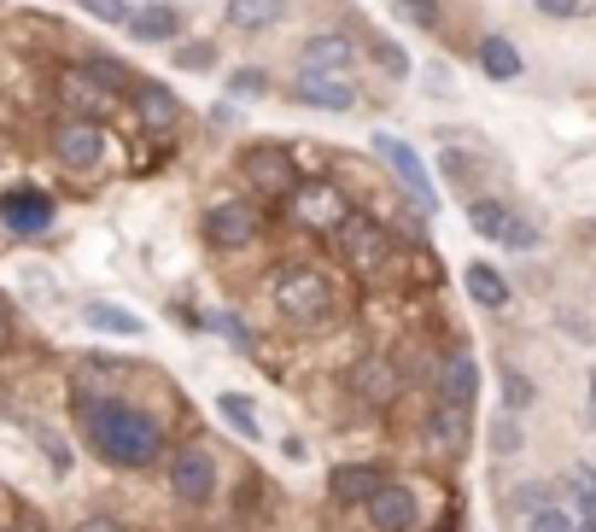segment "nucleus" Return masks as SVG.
<instances>
[{
    "mask_svg": "<svg viewBox=\"0 0 596 532\" xmlns=\"http://www.w3.org/2000/svg\"><path fill=\"white\" fill-rule=\"evenodd\" d=\"M468 229H474V234H485V240H498V246H503V229H509V211H503L498 199H474V205H468Z\"/></svg>",
    "mask_w": 596,
    "mask_h": 532,
    "instance_id": "obj_24",
    "label": "nucleus"
},
{
    "mask_svg": "<svg viewBox=\"0 0 596 532\" xmlns=\"http://www.w3.org/2000/svg\"><path fill=\"white\" fill-rule=\"evenodd\" d=\"M170 486H176V498L205 503L217 491V462L205 457V450H181V457L170 462Z\"/></svg>",
    "mask_w": 596,
    "mask_h": 532,
    "instance_id": "obj_10",
    "label": "nucleus"
},
{
    "mask_svg": "<svg viewBox=\"0 0 596 532\" xmlns=\"http://www.w3.org/2000/svg\"><path fill=\"white\" fill-rule=\"evenodd\" d=\"M334 234H339V252L357 275H380L386 258H393V234H386L375 217H345Z\"/></svg>",
    "mask_w": 596,
    "mask_h": 532,
    "instance_id": "obj_3",
    "label": "nucleus"
},
{
    "mask_svg": "<svg viewBox=\"0 0 596 532\" xmlns=\"http://www.w3.org/2000/svg\"><path fill=\"white\" fill-rule=\"evenodd\" d=\"M539 12H550V18H585L590 12V0H532Z\"/></svg>",
    "mask_w": 596,
    "mask_h": 532,
    "instance_id": "obj_31",
    "label": "nucleus"
},
{
    "mask_svg": "<svg viewBox=\"0 0 596 532\" xmlns=\"http://www.w3.org/2000/svg\"><path fill=\"white\" fill-rule=\"evenodd\" d=\"M234 94H263V71H234Z\"/></svg>",
    "mask_w": 596,
    "mask_h": 532,
    "instance_id": "obj_37",
    "label": "nucleus"
},
{
    "mask_svg": "<svg viewBox=\"0 0 596 532\" xmlns=\"http://www.w3.org/2000/svg\"><path fill=\"white\" fill-rule=\"evenodd\" d=\"M573 498H579V509H596V468H579V474H573Z\"/></svg>",
    "mask_w": 596,
    "mask_h": 532,
    "instance_id": "obj_35",
    "label": "nucleus"
},
{
    "mask_svg": "<svg viewBox=\"0 0 596 532\" xmlns=\"http://www.w3.org/2000/svg\"><path fill=\"white\" fill-rule=\"evenodd\" d=\"M503 246H515V252H532V246H539V229H532V222H521V217H509Z\"/></svg>",
    "mask_w": 596,
    "mask_h": 532,
    "instance_id": "obj_27",
    "label": "nucleus"
},
{
    "mask_svg": "<svg viewBox=\"0 0 596 532\" xmlns=\"http://www.w3.org/2000/svg\"><path fill=\"white\" fill-rule=\"evenodd\" d=\"M59 147V164H71V170H94L100 158H106V135H100V123H65V129L53 135Z\"/></svg>",
    "mask_w": 596,
    "mask_h": 532,
    "instance_id": "obj_9",
    "label": "nucleus"
},
{
    "mask_svg": "<svg viewBox=\"0 0 596 532\" xmlns=\"http://www.w3.org/2000/svg\"><path fill=\"white\" fill-rule=\"evenodd\" d=\"M76 7H88L100 24H123V18H129V12H123V0H76Z\"/></svg>",
    "mask_w": 596,
    "mask_h": 532,
    "instance_id": "obj_33",
    "label": "nucleus"
},
{
    "mask_svg": "<svg viewBox=\"0 0 596 532\" xmlns=\"http://www.w3.org/2000/svg\"><path fill=\"white\" fill-rule=\"evenodd\" d=\"M299 100L316 112H352L357 106V82L345 71H299Z\"/></svg>",
    "mask_w": 596,
    "mask_h": 532,
    "instance_id": "obj_5",
    "label": "nucleus"
},
{
    "mask_svg": "<svg viewBox=\"0 0 596 532\" xmlns=\"http://www.w3.org/2000/svg\"><path fill=\"white\" fill-rule=\"evenodd\" d=\"M474 393H480V368L468 352H450L445 357V380H439V398L457 404V409H474Z\"/></svg>",
    "mask_w": 596,
    "mask_h": 532,
    "instance_id": "obj_14",
    "label": "nucleus"
},
{
    "mask_svg": "<svg viewBox=\"0 0 596 532\" xmlns=\"http://www.w3.org/2000/svg\"><path fill=\"white\" fill-rule=\"evenodd\" d=\"M205 240L211 246H252L258 240V211L252 205H211L205 211Z\"/></svg>",
    "mask_w": 596,
    "mask_h": 532,
    "instance_id": "obj_8",
    "label": "nucleus"
},
{
    "mask_svg": "<svg viewBox=\"0 0 596 532\" xmlns=\"http://www.w3.org/2000/svg\"><path fill=\"white\" fill-rule=\"evenodd\" d=\"M375 153L393 164V176L409 188V199H416L421 211L433 217V211H439V194H433V176H427V164L416 158V147H409V140H398V135H375Z\"/></svg>",
    "mask_w": 596,
    "mask_h": 532,
    "instance_id": "obj_4",
    "label": "nucleus"
},
{
    "mask_svg": "<svg viewBox=\"0 0 596 532\" xmlns=\"http://www.w3.org/2000/svg\"><path fill=\"white\" fill-rule=\"evenodd\" d=\"M88 439L94 450L106 462L117 468H147L158 462V450H164V434H158V421L153 416H140L135 404H88Z\"/></svg>",
    "mask_w": 596,
    "mask_h": 532,
    "instance_id": "obj_1",
    "label": "nucleus"
},
{
    "mask_svg": "<svg viewBox=\"0 0 596 532\" xmlns=\"http://www.w3.org/2000/svg\"><path fill=\"white\" fill-rule=\"evenodd\" d=\"M0 217H7L18 234H35V229H48V222H53V199L35 194V188H12L7 199H0Z\"/></svg>",
    "mask_w": 596,
    "mask_h": 532,
    "instance_id": "obj_13",
    "label": "nucleus"
},
{
    "mask_svg": "<svg viewBox=\"0 0 596 532\" xmlns=\"http://www.w3.org/2000/svg\"><path fill=\"white\" fill-rule=\"evenodd\" d=\"M375 53H380V65H386V71H393V76H404V71H409V59H404V53L393 48V41H380V48H375Z\"/></svg>",
    "mask_w": 596,
    "mask_h": 532,
    "instance_id": "obj_36",
    "label": "nucleus"
},
{
    "mask_svg": "<svg viewBox=\"0 0 596 532\" xmlns=\"http://www.w3.org/2000/svg\"><path fill=\"white\" fill-rule=\"evenodd\" d=\"M573 532H596V521H590V509H579V515H573Z\"/></svg>",
    "mask_w": 596,
    "mask_h": 532,
    "instance_id": "obj_40",
    "label": "nucleus"
},
{
    "mask_svg": "<svg viewBox=\"0 0 596 532\" xmlns=\"http://www.w3.org/2000/svg\"><path fill=\"white\" fill-rule=\"evenodd\" d=\"M532 532H573V515L550 503V509H539V515H532Z\"/></svg>",
    "mask_w": 596,
    "mask_h": 532,
    "instance_id": "obj_30",
    "label": "nucleus"
},
{
    "mask_svg": "<svg viewBox=\"0 0 596 532\" xmlns=\"http://www.w3.org/2000/svg\"><path fill=\"white\" fill-rule=\"evenodd\" d=\"M123 24H129L135 41H170L181 30V18H176V7H140L135 18H123Z\"/></svg>",
    "mask_w": 596,
    "mask_h": 532,
    "instance_id": "obj_20",
    "label": "nucleus"
},
{
    "mask_svg": "<svg viewBox=\"0 0 596 532\" xmlns=\"http://www.w3.org/2000/svg\"><path fill=\"white\" fill-rule=\"evenodd\" d=\"M24 532H41V526H24Z\"/></svg>",
    "mask_w": 596,
    "mask_h": 532,
    "instance_id": "obj_43",
    "label": "nucleus"
},
{
    "mask_svg": "<svg viewBox=\"0 0 596 532\" xmlns=\"http://www.w3.org/2000/svg\"><path fill=\"white\" fill-rule=\"evenodd\" d=\"M515 509H526V515H539V509H550V486H515Z\"/></svg>",
    "mask_w": 596,
    "mask_h": 532,
    "instance_id": "obj_28",
    "label": "nucleus"
},
{
    "mask_svg": "<svg viewBox=\"0 0 596 532\" xmlns=\"http://www.w3.org/2000/svg\"><path fill=\"white\" fill-rule=\"evenodd\" d=\"M76 532H117V521H106V515H88V521H76Z\"/></svg>",
    "mask_w": 596,
    "mask_h": 532,
    "instance_id": "obj_38",
    "label": "nucleus"
},
{
    "mask_svg": "<svg viewBox=\"0 0 596 532\" xmlns=\"http://www.w3.org/2000/svg\"><path fill=\"white\" fill-rule=\"evenodd\" d=\"M334 498L339 503H368V491H375L380 480H375V468H363V462H352V468H334Z\"/></svg>",
    "mask_w": 596,
    "mask_h": 532,
    "instance_id": "obj_22",
    "label": "nucleus"
},
{
    "mask_svg": "<svg viewBox=\"0 0 596 532\" xmlns=\"http://www.w3.org/2000/svg\"><path fill=\"white\" fill-rule=\"evenodd\" d=\"M503 398H509V409H526V404H532V380L509 368V375H503Z\"/></svg>",
    "mask_w": 596,
    "mask_h": 532,
    "instance_id": "obj_29",
    "label": "nucleus"
},
{
    "mask_svg": "<svg viewBox=\"0 0 596 532\" xmlns=\"http://www.w3.org/2000/svg\"><path fill=\"white\" fill-rule=\"evenodd\" d=\"M468 293H474V304H485V311H503V304H509V281L491 270V263H468Z\"/></svg>",
    "mask_w": 596,
    "mask_h": 532,
    "instance_id": "obj_21",
    "label": "nucleus"
},
{
    "mask_svg": "<svg viewBox=\"0 0 596 532\" xmlns=\"http://www.w3.org/2000/svg\"><path fill=\"white\" fill-rule=\"evenodd\" d=\"M491 445H498V450H521V434H515V427H498V439H491Z\"/></svg>",
    "mask_w": 596,
    "mask_h": 532,
    "instance_id": "obj_39",
    "label": "nucleus"
},
{
    "mask_svg": "<svg viewBox=\"0 0 596 532\" xmlns=\"http://www.w3.org/2000/svg\"><path fill=\"white\" fill-rule=\"evenodd\" d=\"M281 18H286V0H229L234 30H275Z\"/></svg>",
    "mask_w": 596,
    "mask_h": 532,
    "instance_id": "obj_17",
    "label": "nucleus"
},
{
    "mask_svg": "<svg viewBox=\"0 0 596 532\" xmlns=\"http://www.w3.org/2000/svg\"><path fill=\"white\" fill-rule=\"evenodd\" d=\"M0 345H7V311H0Z\"/></svg>",
    "mask_w": 596,
    "mask_h": 532,
    "instance_id": "obj_42",
    "label": "nucleus"
},
{
    "mask_svg": "<svg viewBox=\"0 0 596 532\" xmlns=\"http://www.w3.org/2000/svg\"><path fill=\"white\" fill-rule=\"evenodd\" d=\"M293 217L304 222V229H316V234H327V229H339L345 217V199H339V188H327V181H316V188H293Z\"/></svg>",
    "mask_w": 596,
    "mask_h": 532,
    "instance_id": "obj_6",
    "label": "nucleus"
},
{
    "mask_svg": "<svg viewBox=\"0 0 596 532\" xmlns=\"http://www.w3.org/2000/svg\"><path fill=\"white\" fill-rule=\"evenodd\" d=\"M590 421H596V375H590Z\"/></svg>",
    "mask_w": 596,
    "mask_h": 532,
    "instance_id": "obj_41",
    "label": "nucleus"
},
{
    "mask_svg": "<svg viewBox=\"0 0 596 532\" xmlns=\"http://www.w3.org/2000/svg\"><path fill=\"white\" fill-rule=\"evenodd\" d=\"M82 322H88L94 334H117V340H129V334H147V327H140V316H129L123 304H106V299H94L88 311H82Z\"/></svg>",
    "mask_w": 596,
    "mask_h": 532,
    "instance_id": "obj_16",
    "label": "nucleus"
},
{
    "mask_svg": "<svg viewBox=\"0 0 596 532\" xmlns=\"http://www.w3.org/2000/svg\"><path fill=\"white\" fill-rule=\"evenodd\" d=\"M352 65V41L345 35H311L304 41V71H345Z\"/></svg>",
    "mask_w": 596,
    "mask_h": 532,
    "instance_id": "obj_19",
    "label": "nucleus"
},
{
    "mask_svg": "<svg viewBox=\"0 0 596 532\" xmlns=\"http://www.w3.org/2000/svg\"><path fill=\"white\" fill-rule=\"evenodd\" d=\"M363 509H368V521H375L380 532H409L416 526V498H409L404 486H375Z\"/></svg>",
    "mask_w": 596,
    "mask_h": 532,
    "instance_id": "obj_12",
    "label": "nucleus"
},
{
    "mask_svg": "<svg viewBox=\"0 0 596 532\" xmlns=\"http://www.w3.org/2000/svg\"><path fill=\"white\" fill-rule=\"evenodd\" d=\"M82 76L100 82V88H129V71L112 65V59H88V65H82Z\"/></svg>",
    "mask_w": 596,
    "mask_h": 532,
    "instance_id": "obj_26",
    "label": "nucleus"
},
{
    "mask_svg": "<svg viewBox=\"0 0 596 532\" xmlns=\"http://www.w3.org/2000/svg\"><path fill=\"white\" fill-rule=\"evenodd\" d=\"M404 18H409V24H439V0H404Z\"/></svg>",
    "mask_w": 596,
    "mask_h": 532,
    "instance_id": "obj_32",
    "label": "nucleus"
},
{
    "mask_svg": "<svg viewBox=\"0 0 596 532\" xmlns=\"http://www.w3.org/2000/svg\"><path fill=\"white\" fill-rule=\"evenodd\" d=\"M275 311L299 327H316L327 311H334V281L311 263H293V270L275 275Z\"/></svg>",
    "mask_w": 596,
    "mask_h": 532,
    "instance_id": "obj_2",
    "label": "nucleus"
},
{
    "mask_svg": "<svg viewBox=\"0 0 596 532\" xmlns=\"http://www.w3.org/2000/svg\"><path fill=\"white\" fill-rule=\"evenodd\" d=\"M135 117H140V129L147 135H176V123H181V100L170 88H158V82H140V94H135Z\"/></svg>",
    "mask_w": 596,
    "mask_h": 532,
    "instance_id": "obj_11",
    "label": "nucleus"
},
{
    "mask_svg": "<svg viewBox=\"0 0 596 532\" xmlns=\"http://www.w3.org/2000/svg\"><path fill=\"white\" fill-rule=\"evenodd\" d=\"M176 65H181V71H211V48H205V41H194V48L176 53Z\"/></svg>",
    "mask_w": 596,
    "mask_h": 532,
    "instance_id": "obj_34",
    "label": "nucleus"
},
{
    "mask_svg": "<svg viewBox=\"0 0 596 532\" xmlns=\"http://www.w3.org/2000/svg\"><path fill=\"white\" fill-rule=\"evenodd\" d=\"M240 176L252 181L258 194H293V158L281 147H252L240 158Z\"/></svg>",
    "mask_w": 596,
    "mask_h": 532,
    "instance_id": "obj_7",
    "label": "nucleus"
},
{
    "mask_svg": "<svg viewBox=\"0 0 596 532\" xmlns=\"http://www.w3.org/2000/svg\"><path fill=\"white\" fill-rule=\"evenodd\" d=\"M462 421H468V409L439 404V416H433V445H439V450H457V445H462Z\"/></svg>",
    "mask_w": 596,
    "mask_h": 532,
    "instance_id": "obj_25",
    "label": "nucleus"
},
{
    "mask_svg": "<svg viewBox=\"0 0 596 532\" xmlns=\"http://www.w3.org/2000/svg\"><path fill=\"white\" fill-rule=\"evenodd\" d=\"M352 386H357L363 404H393L398 398V368L386 363V357H368V363L352 368Z\"/></svg>",
    "mask_w": 596,
    "mask_h": 532,
    "instance_id": "obj_15",
    "label": "nucleus"
},
{
    "mask_svg": "<svg viewBox=\"0 0 596 532\" xmlns=\"http://www.w3.org/2000/svg\"><path fill=\"white\" fill-rule=\"evenodd\" d=\"M217 409H222V421H229L240 439H263V427H258V404L245 398V393H222V398H217Z\"/></svg>",
    "mask_w": 596,
    "mask_h": 532,
    "instance_id": "obj_23",
    "label": "nucleus"
},
{
    "mask_svg": "<svg viewBox=\"0 0 596 532\" xmlns=\"http://www.w3.org/2000/svg\"><path fill=\"white\" fill-rule=\"evenodd\" d=\"M480 71H485L491 82H515V76H521V53H515V41L485 35V41H480Z\"/></svg>",
    "mask_w": 596,
    "mask_h": 532,
    "instance_id": "obj_18",
    "label": "nucleus"
}]
</instances>
